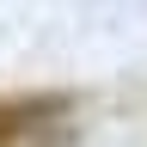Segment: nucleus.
<instances>
[{
  "label": "nucleus",
  "instance_id": "nucleus-1",
  "mask_svg": "<svg viewBox=\"0 0 147 147\" xmlns=\"http://www.w3.org/2000/svg\"><path fill=\"white\" fill-rule=\"evenodd\" d=\"M74 110V92H25V98H0V147H18L25 135H43Z\"/></svg>",
  "mask_w": 147,
  "mask_h": 147
}]
</instances>
